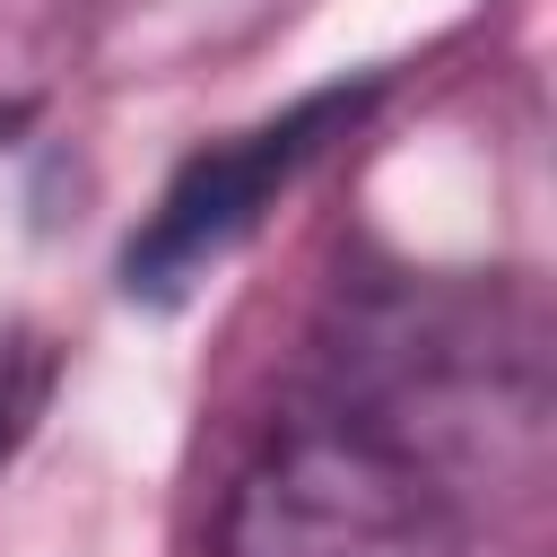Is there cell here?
I'll return each instance as SVG.
<instances>
[{
    "instance_id": "1",
    "label": "cell",
    "mask_w": 557,
    "mask_h": 557,
    "mask_svg": "<svg viewBox=\"0 0 557 557\" xmlns=\"http://www.w3.org/2000/svg\"><path fill=\"white\" fill-rule=\"evenodd\" d=\"M218 557H470L444 479L374 426H287L218 513Z\"/></svg>"
},
{
    "instance_id": "2",
    "label": "cell",
    "mask_w": 557,
    "mask_h": 557,
    "mask_svg": "<svg viewBox=\"0 0 557 557\" xmlns=\"http://www.w3.org/2000/svg\"><path fill=\"white\" fill-rule=\"evenodd\" d=\"M366 104H374V78H357V87H322V96L287 104L278 122H261V131H244V139H218V148H200V157L165 183L157 218L131 235V252H122V287H131V296H148V305H174L209 261H226V252L261 226L270 191H287V183L313 165V148H322V139H339Z\"/></svg>"
},
{
    "instance_id": "3",
    "label": "cell",
    "mask_w": 557,
    "mask_h": 557,
    "mask_svg": "<svg viewBox=\"0 0 557 557\" xmlns=\"http://www.w3.org/2000/svg\"><path fill=\"white\" fill-rule=\"evenodd\" d=\"M9 444H17V400H9V383H0V461H9Z\"/></svg>"
}]
</instances>
